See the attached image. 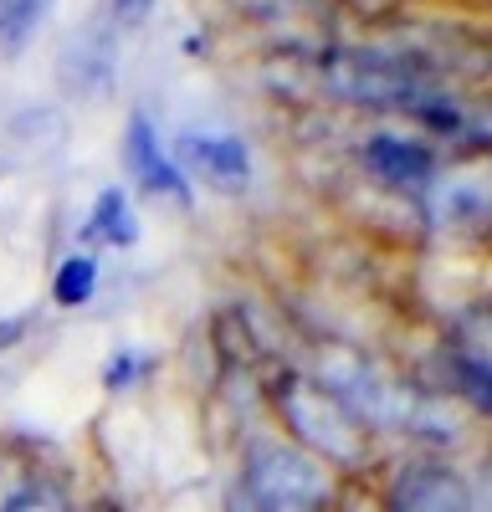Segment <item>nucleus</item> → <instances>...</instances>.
Listing matches in <instances>:
<instances>
[{"instance_id": "1", "label": "nucleus", "mask_w": 492, "mask_h": 512, "mask_svg": "<svg viewBox=\"0 0 492 512\" xmlns=\"http://www.w3.org/2000/svg\"><path fill=\"white\" fill-rule=\"evenodd\" d=\"M267 410L277 420V436H287L298 451L323 461L334 477L364 472L369 456H375V436L344 410L339 395H328L303 369H277L267 379Z\"/></svg>"}, {"instance_id": "2", "label": "nucleus", "mask_w": 492, "mask_h": 512, "mask_svg": "<svg viewBox=\"0 0 492 512\" xmlns=\"http://www.w3.org/2000/svg\"><path fill=\"white\" fill-rule=\"evenodd\" d=\"M344 497L339 477L277 431H257L236 456V512H334Z\"/></svg>"}, {"instance_id": "3", "label": "nucleus", "mask_w": 492, "mask_h": 512, "mask_svg": "<svg viewBox=\"0 0 492 512\" xmlns=\"http://www.w3.org/2000/svg\"><path fill=\"white\" fill-rule=\"evenodd\" d=\"M175 164L185 180H200L221 195H241L252 185V144L236 134H216V128H185V134L170 144Z\"/></svg>"}, {"instance_id": "4", "label": "nucleus", "mask_w": 492, "mask_h": 512, "mask_svg": "<svg viewBox=\"0 0 492 512\" xmlns=\"http://www.w3.org/2000/svg\"><path fill=\"white\" fill-rule=\"evenodd\" d=\"M359 164L390 190L405 195H426L431 180L441 175V154L426 134H395V128H375L359 144Z\"/></svg>"}, {"instance_id": "5", "label": "nucleus", "mask_w": 492, "mask_h": 512, "mask_svg": "<svg viewBox=\"0 0 492 512\" xmlns=\"http://www.w3.org/2000/svg\"><path fill=\"white\" fill-rule=\"evenodd\" d=\"M472 487L457 466H446L436 456H416L405 461L385 487L380 512H472Z\"/></svg>"}, {"instance_id": "6", "label": "nucleus", "mask_w": 492, "mask_h": 512, "mask_svg": "<svg viewBox=\"0 0 492 512\" xmlns=\"http://www.w3.org/2000/svg\"><path fill=\"white\" fill-rule=\"evenodd\" d=\"M123 164H129V180L149 195V200H170V205H190L195 190L180 175V164L170 154V144L159 139V128L149 113H129V128H123Z\"/></svg>"}, {"instance_id": "7", "label": "nucleus", "mask_w": 492, "mask_h": 512, "mask_svg": "<svg viewBox=\"0 0 492 512\" xmlns=\"http://www.w3.org/2000/svg\"><path fill=\"white\" fill-rule=\"evenodd\" d=\"M62 88H72L88 103L113 93V31H108V21L82 26L62 47Z\"/></svg>"}, {"instance_id": "8", "label": "nucleus", "mask_w": 492, "mask_h": 512, "mask_svg": "<svg viewBox=\"0 0 492 512\" xmlns=\"http://www.w3.org/2000/svg\"><path fill=\"white\" fill-rule=\"evenodd\" d=\"M82 236H88L93 246H108V251L134 246L139 241V210H134L129 190H123V185H103L93 195L88 221H82Z\"/></svg>"}, {"instance_id": "9", "label": "nucleus", "mask_w": 492, "mask_h": 512, "mask_svg": "<svg viewBox=\"0 0 492 512\" xmlns=\"http://www.w3.org/2000/svg\"><path fill=\"white\" fill-rule=\"evenodd\" d=\"M47 16H52V0H0V62L26 57Z\"/></svg>"}, {"instance_id": "10", "label": "nucleus", "mask_w": 492, "mask_h": 512, "mask_svg": "<svg viewBox=\"0 0 492 512\" xmlns=\"http://www.w3.org/2000/svg\"><path fill=\"white\" fill-rule=\"evenodd\" d=\"M98 277H103V267H98V256L93 251H67L62 262H57V272H52V303L57 308H88L93 297H98Z\"/></svg>"}, {"instance_id": "11", "label": "nucleus", "mask_w": 492, "mask_h": 512, "mask_svg": "<svg viewBox=\"0 0 492 512\" xmlns=\"http://www.w3.org/2000/svg\"><path fill=\"white\" fill-rule=\"evenodd\" d=\"M6 512H77V492L62 472H52V466H41L36 482L6 507Z\"/></svg>"}, {"instance_id": "12", "label": "nucleus", "mask_w": 492, "mask_h": 512, "mask_svg": "<svg viewBox=\"0 0 492 512\" xmlns=\"http://www.w3.org/2000/svg\"><path fill=\"white\" fill-rule=\"evenodd\" d=\"M41 472V461L21 446V441H0V512H6Z\"/></svg>"}, {"instance_id": "13", "label": "nucleus", "mask_w": 492, "mask_h": 512, "mask_svg": "<svg viewBox=\"0 0 492 512\" xmlns=\"http://www.w3.org/2000/svg\"><path fill=\"white\" fill-rule=\"evenodd\" d=\"M149 374H154V354H144V349H113L98 379H103L108 395H129V390H139Z\"/></svg>"}, {"instance_id": "14", "label": "nucleus", "mask_w": 492, "mask_h": 512, "mask_svg": "<svg viewBox=\"0 0 492 512\" xmlns=\"http://www.w3.org/2000/svg\"><path fill=\"white\" fill-rule=\"evenodd\" d=\"M108 11L118 26H139L149 11H154V0H108Z\"/></svg>"}, {"instance_id": "15", "label": "nucleus", "mask_w": 492, "mask_h": 512, "mask_svg": "<svg viewBox=\"0 0 492 512\" xmlns=\"http://www.w3.org/2000/svg\"><path fill=\"white\" fill-rule=\"evenodd\" d=\"M77 512H129V502L113 492H93V497H77Z\"/></svg>"}, {"instance_id": "16", "label": "nucleus", "mask_w": 492, "mask_h": 512, "mask_svg": "<svg viewBox=\"0 0 492 512\" xmlns=\"http://www.w3.org/2000/svg\"><path fill=\"white\" fill-rule=\"evenodd\" d=\"M231 512H236V507H231Z\"/></svg>"}]
</instances>
